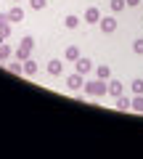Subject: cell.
<instances>
[{"label": "cell", "instance_id": "17", "mask_svg": "<svg viewBox=\"0 0 143 159\" xmlns=\"http://www.w3.org/2000/svg\"><path fill=\"white\" fill-rule=\"evenodd\" d=\"M8 72H13V74H24V61H19V58H16V61H11V64H8Z\"/></svg>", "mask_w": 143, "mask_h": 159}, {"label": "cell", "instance_id": "18", "mask_svg": "<svg viewBox=\"0 0 143 159\" xmlns=\"http://www.w3.org/2000/svg\"><path fill=\"white\" fill-rule=\"evenodd\" d=\"M109 8L114 13H119V11H125V8H127V3H125V0H109Z\"/></svg>", "mask_w": 143, "mask_h": 159}, {"label": "cell", "instance_id": "7", "mask_svg": "<svg viewBox=\"0 0 143 159\" xmlns=\"http://www.w3.org/2000/svg\"><path fill=\"white\" fill-rule=\"evenodd\" d=\"M122 93H125V85H122L119 80H109V96L111 98H119Z\"/></svg>", "mask_w": 143, "mask_h": 159}, {"label": "cell", "instance_id": "4", "mask_svg": "<svg viewBox=\"0 0 143 159\" xmlns=\"http://www.w3.org/2000/svg\"><path fill=\"white\" fill-rule=\"evenodd\" d=\"M98 27H101V32H103V34H111V32L117 29V19H114V16H101Z\"/></svg>", "mask_w": 143, "mask_h": 159}, {"label": "cell", "instance_id": "19", "mask_svg": "<svg viewBox=\"0 0 143 159\" xmlns=\"http://www.w3.org/2000/svg\"><path fill=\"white\" fill-rule=\"evenodd\" d=\"M64 24H66V29H77V27H80V19H77L74 13H69V16L64 19Z\"/></svg>", "mask_w": 143, "mask_h": 159}, {"label": "cell", "instance_id": "6", "mask_svg": "<svg viewBox=\"0 0 143 159\" xmlns=\"http://www.w3.org/2000/svg\"><path fill=\"white\" fill-rule=\"evenodd\" d=\"M90 69H93V61H90L87 56H80V58L74 61V72H80V74H87Z\"/></svg>", "mask_w": 143, "mask_h": 159}, {"label": "cell", "instance_id": "2", "mask_svg": "<svg viewBox=\"0 0 143 159\" xmlns=\"http://www.w3.org/2000/svg\"><path fill=\"white\" fill-rule=\"evenodd\" d=\"M32 48H34V37L27 34V37L21 40V45L16 48V58H19V61H27V58L32 56Z\"/></svg>", "mask_w": 143, "mask_h": 159}, {"label": "cell", "instance_id": "23", "mask_svg": "<svg viewBox=\"0 0 143 159\" xmlns=\"http://www.w3.org/2000/svg\"><path fill=\"white\" fill-rule=\"evenodd\" d=\"M125 3H127V6L132 8V6H138V3H141V0H125Z\"/></svg>", "mask_w": 143, "mask_h": 159}, {"label": "cell", "instance_id": "15", "mask_svg": "<svg viewBox=\"0 0 143 159\" xmlns=\"http://www.w3.org/2000/svg\"><path fill=\"white\" fill-rule=\"evenodd\" d=\"M130 90H132V96H143V77L132 80V82H130Z\"/></svg>", "mask_w": 143, "mask_h": 159}, {"label": "cell", "instance_id": "8", "mask_svg": "<svg viewBox=\"0 0 143 159\" xmlns=\"http://www.w3.org/2000/svg\"><path fill=\"white\" fill-rule=\"evenodd\" d=\"M85 21H87V24H98V21H101V11H98L96 6L85 8Z\"/></svg>", "mask_w": 143, "mask_h": 159}, {"label": "cell", "instance_id": "24", "mask_svg": "<svg viewBox=\"0 0 143 159\" xmlns=\"http://www.w3.org/2000/svg\"><path fill=\"white\" fill-rule=\"evenodd\" d=\"M13 3H21V0H13Z\"/></svg>", "mask_w": 143, "mask_h": 159}, {"label": "cell", "instance_id": "9", "mask_svg": "<svg viewBox=\"0 0 143 159\" xmlns=\"http://www.w3.org/2000/svg\"><path fill=\"white\" fill-rule=\"evenodd\" d=\"M48 74H53V77H58V74L64 72V61H58V58H53V61H48Z\"/></svg>", "mask_w": 143, "mask_h": 159}, {"label": "cell", "instance_id": "11", "mask_svg": "<svg viewBox=\"0 0 143 159\" xmlns=\"http://www.w3.org/2000/svg\"><path fill=\"white\" fill-rule=\"evenodd\" d=\"M37 61H32V56L27 58V61H24V74H27V77H34V74H37Z\"/></svg>", "mask_w": 143, "mask_h": 159}, {"label": "cell", "instance_id": "16", "mask_svg": "<svg viewBox=\"0 0 143 159\" xmlns=\"http://www.w3.org/2000/svg\"><path fill=\"white\" fill-rule=\"evenodd\" d=\"M96 74L101 80H111V66H109V64H101V66L96 69Z\"/></svg>", "mask_w": 143, "mask_h": 159}, {"label": "cell", "instance_id": "14", "mask_svg": "<svg viewBox=\"0 0 143 159\" xmlns=\"http://www.w3.org/2000/svg\"><path fill=\"white\" fill-rule=\"evenodd\" d=\"M13 56V51H11V45H8L6 40H0V61H8V58Z\"/></svg>", "mask_w": 143, "mask_h": 159}, {"label": "cell", "instance_id": "3", "mask_svg": "<svg viewBox=\"0 0 143 159\" xmlns=\"http://www.w3.org/2000/svg\"><path fill=\"white\" fill-rule=\"evenodd\" d=\"M66 88H69V90H80V88H85V74H80V72L69 74V77H66Z\"/></svg>", "mask_w": 143, "mask_h": 159}, {"label": "cell", "instance_id": "5", "mask_svg": "<svg viewBox=\"0 0 143 159\" xmlns=\"http://www.w3.org/2000/svg\"><path fill=\"white\" fill-rule=\"evenodd\" d=\"M8 37H11V19H8V13H0V40Z\"/></svg>", "mask_w": 143, "mask_h": 159}, {"label": "cell", "instance_id": "1", "mask_svg": "<svg viewBox=\"0 0 143 159\" xmlns=\"http://www.w3.org/2000/svg\"><path fill=\"white\" fill-rule=\"evenodd\" d=\"M85 93L87 96H93V98H101V96H106L109 93V82L106 80H93V82H85Z\"/></svg>", "mask_w": 143, "mask_h": 159}, {"label": "cell", "instance_id": "21", "mask_svg": "<svg viewBox=\"0 0 143 159\" xmlns=\"http://www.w3.org/2000/svg\"><path fill=\"white\" fill-rule=\"evenodd\" d=\"M29 6H32L34 11H42V8L48 6V0H29Z\"/></svg>", "mask_w": 143, "mask_h": 159}, {"label": "cell", "instance_id": "20", "mask_svg": "<svg viewBox=\"0 0 143 159\" xmlns=\"http://www.w3.org/2000/svg\"><path fill=\"white\" fill-rule=\"evenodd\" d=\"M132 109L138 114H143V96H132Z\"/></svg>", "mask_w": 143, "mask_h": 159}, {"label": "cell", "instance_id": "22", "mask_svg": "<svg viewBox=\"0 0 143 159\" xmlns=\"http://www.w3.org/2000/svg\"><path fill=\"white\" fill-rule=\"evenodd\" d=\"M132 51H135L138 56H143V40H135V43H132Z\"/></svg>", "mask_w": 143, "mask_h": 159}, {"label": "cell", "instance_id": "13", "mask_svg": "<svg viewBox=\"0 0 143 159\" xmlns=\"http://www.w3.org/2000/svg\"><path fill=\"white\" fill-rule=\"evenodd\" d=\"M64 56H66V61H77V58H80L82 53H80V48H77V45H66Z\"/></svg>", "mask_w": 143, "mask_h": 159}, {"label": "cell", "instance_id": "10", "mask_svg": "<svg viewBox=\"0 0 143 159\" xmlns=\"http://www.w3.org/2000/svg\"><path fill=\"white\" fill-rule=\"evenodd\" d=\"M8 19H11V24H16V21H24V8L16 3V6H13L11 11H8Z\"/></svg>", "mask_w": 143, "mask_h": 159}, {"label": "cell", "instance_id": "12", "mask_svg": "<svg viewBox=\"0 0 143 159\" xmlns=\"http://www.w3.org/2000/svg\"><path fill=\"white\" fill-rule=\"evenodd\" d=\"M117 109H119V111H127V109H132V98L122 93V96L117 98Z\"/></svg>", "mask_w": 143, "mask_h": 159}]
</instances>
